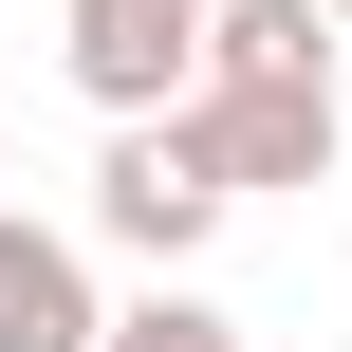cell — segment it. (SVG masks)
<instances>
[{
    "label": "cell",
    "mask_w": 352,
    "mask_h": 352,
    "mask_svg": "<svg viewBox=\"0 0 352 352\" xmlns=\"http://www.w3.org/2000/svg\"><path fill=\"white\" fill-rule=\"evenodd\" d=\"M204 37H223V0H56V74L93 111H186Z\"/></svg>",
    "instance_id": "7a4b0ae2"
},
{
    "label": "cell",
    "mask_w": 352,
    "mask_h": 352,
    "mask_svg": "<svg viewBox=\"0 0 352 352\" xmlns=\"http://www.w3.org/2000/svg\"><path fill=\"white\" fill-rule=\"evenodd\" d=\"M0 167H19V148H0Z\"/></svg>",
    "instance_id": "ba28073f"
},
{
    "label": "cell",
    "mask_w": 352,
    "mask_h": 352,
    "mask_svg": "<svg viewBox=\"0 0 352 352\" xmlns=\"http://www.w3.org/2000/svg\"><path fill=\"white\" fill-rule=\"evenodd\" d=\"M223 223H241V186H223L204 111H111V148H93V241L148 260V278H186Z\"/></svg>",
    "instance_id": "6da1fadb"
},
{
    "label": "cell",
    "mask_w": 352,
    "mask_h": 352,
    "mask_svg": "<svg viewBox=\"0 0 352 352\" xmlns=\"http://www.w3.org/2000/svg\"><path fill=\"white\" fill-rule=\"evenodd\" d=\"M352 37H334V0H223V37H204V93H316Z\"/></svg>",
    "instance_id": "5b68a950"
},
{
    "label": "cell",
    "mask_w": 352,
    "mask_h": 352,
    "mask_svg": "<svg viewBox=\"0 0 352 352\" xmlns=\"http://www.w3.org/2000/svg\"><path fill=\"white\" fill-rule=\"evenodd\" d=\"M93 352H241V316H223L204 278H148V297H130V316H111Z\"/></svg>",
    "instance_id": "8992f818"
},
{
    "label": "cell",
    "mask_w": 352,
    "mask_h": 352,
    "mask_svg": "<svg viewBox=\"0 0 352 352\" xmlns=\"http://www.w3.org/2000/svg\"><path fill=\"white\" fill-rule=\"evenodd\" d=\"M334 37H352V0H334Z\"/></svg>",
    "instance_id": "52a82bcc"
},
{
    "label": "cell",
    "mask_w": 352,
    "mask_h": 352,
    "mask_svg": "<svg viewBox=\"0 0 352 352\" xmlns=\"http://www.w3.org/2000/svg\"><path fill=\"white\" fill-rule=\"evenodd\" d=\"M204 111V148H223V186L260 204V186H334L352 167V93L316 74V93H186Z\"/></svg>",
    "instance_id": "3957f363"
},
{
    "label": "cell",
    "mask_w": 352,
    "mask_h": 352,
    "mask_svg": "<svg viewBox=\"0 0 352 352\" xmlns=\"http://www.w3.org/2000/svg\"><path fill=\"white\" fill-rule=\"evenodd\" d=\"M93 334H111V297H93V241L0 204V352H93Z\"/></svg>",
    "instance_id": "277c9868"
}]
</instances>
